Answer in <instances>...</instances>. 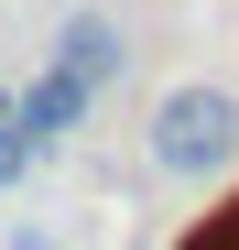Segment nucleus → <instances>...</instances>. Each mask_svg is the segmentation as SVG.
Returning a JSON list of instances; mask_svg holds the SVG:
<instances>
[{
	"instance_id": "20e7f679",
	"label": "nucleus",
	"mask_w": 239,
	"mask_h": 250,
	"mask_svg": "<svg viewBox=\"0 0 239 250\" xmlns=\"http://www.w3.org/2000/svg\"><path fill=\"white\" fill-rule=\"evenodd\" d=\"M33 163H44V142H33L22 120H11V98H0V196H11V185H33Z\"/></svg>"
},
{
	"instance_id": "7ed1b4c3",
	"label": "nucleus",
	"mask_w": 239,
	"mask_h": 250,
	"mask_svg": "<svg viewBox=\"0 0 239 250\" xmlns=\"http://www.w3.org/2000/svg\"><path fill=\"white\" fill-rule=\"evenodd\" d=\"M87 109H98V98H87V87H76V76H55V65H33V87L11 98V120H22V131H33V142H44V152H55V142L76 131V120H87Z\"/></svg>"
},
{
	"instance_id": "f03ea898",
	"label": "nucleus",
	"mask_w": 239,
	"mask_h": 250,
	"mask_svg": "<svg viewBox=\"0 0 239 250\" xmlns=\"http://www.w3.org/2000/svg\"><path fill=\"white\" fill-rule=\"evenodd\" d=\"M55 76H76L87 98H109L120 76H131V33H120L109 11H76V22H55V55H44Z\"/></svg>"
},
{
	"instance_id": "39448f33",
	"label": "nucleus",
	"mask_w": 239,
	"mask_h": 250,
	"mask_svg": "<svg viewBox=\"0 0 239 250\" xmlns=\"http://www.w3.org/2000/svg\"><path fill=\"white\" fill-rule=\"evenodd\" d=\"M0 250H65V229H44V218H11V239Z\"/></svg>"
},
{
	"instance_id": "423d86ee",
	"label": "nucleus",
	"mask_w": 239,
	"mask_h": 250,
	"mask_svg": "<svg viewBox=\"0 0 239 250\" xmlns=\"http://www.w3.org/2000/svg\"><path fill=\"white\" fill-rule=\"evenodd\" d=\"M185 250H228V239H218V218H207V229H196V239H185Z\"/></svg>"
},
{
	"instance_id": "f257e3e1",
	"label": "nucleus",
	"mask_w": 239,
	"mask_h": 250,
	"mask_svg": "<svg viewBox=\"0 0 239 250\" xmlns=\"http://www.w3.org/2000/svg\"><path fill=\"white\" fill-rule=\"evenodd\" d=\"M141 152H152L163 185H218L228 163H239V98H228V87H163Z\"/></svg>"
}]
</instances>
